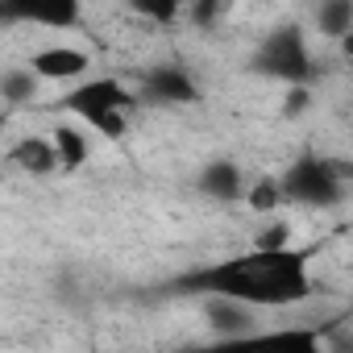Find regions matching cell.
Here are the masks:
<instances>
[{
	"label": "cell",
	"mask_w": 353,
	"mask_h": 353,
	"mask_svg": "<svg viewBox=\"0 0 353 353\" xmlns=\"http://www.w3.org/2000/svg\"><path fill=\"white\" fill-rule=\"evenodd\" d=\"M174 295L192 299H229L250 312L258 307H295L316 291L312 279V254L307 250H241L204 266H192L166 283Z\"/></svg>",
	"instance_id": "obj_1"
},
{
	"label": "cell",
	"mask_w": 353,
	"mask_h": 353,
	"mask_svg": "<svg viewBox=\"0 0 353 353\" xmlns=\"http://www.w3.org/2000/svg\"><path fill=\"white\" fill-rule=\"evenodd\" d=\"M200 303H204V320H208V328H212L216 341H221V336H241V332L262 328V324H258V312H250V307H241V303H229V299H200Z\"/></svg>",
	"instance_id": "obj_11"
},
{
	"label": "cell",
	"mask_w": 353,
	"mask_h": 353,
	"mask_svg": "<svg viewBox=\"0 0 353 353\" xmlns=\"http://www.w3.org/2000/svg\"><path fill=\"white\" fill-rule=\"evenodd\" d=\"M312 26H316L320 38L341 42V38L353 34V5H349V0H320L316 13H312Z\"/></svg>",
	"instance_id": "obj_14"
},
{
	"label": "cell",
	"mask_w": 353,
	"mask_h": 353,
	"mask_svg": "<svg viewBox=\"0 0 353 353\" xmlns=\"http://www.w3.org/2000/svg\"><path fill=\"white\" fill-rule=\"evenodd\" d=\"M307 96H312L307 88H287V104H283V112H287V117H299V112L312 104Z\"/></svg>",
	"instance_id": "obj_19"
},
{
	"label": "cell",
	"mask_w": 353,
	"mask_h": 353,
	"mask_svg": "<svg viewBox=\"0 0 353 353\" xmlns=\"http://www.w3.org/2000/svg\"><path fill=\"white\" fill-rule=\"evenodd\" d=\"M46 137H50V145H54L59 170H79V166L92 158V137H88V129L75 125V121H59Z\"/></svg>",
	"instance_id": "obj_12"
},
{
	"label": "cell",
	"mask_w": 353,
	"mask_h": 353,
	"mask_svg": "<svg viewBox=\"0 0 353 353\" xmlns=\"http://www.w3.org/2000/svg\"><path fill=\"white\" fill-rule=\"evenodd\" d=\"M254 212H274L283 200H279V183H274V174H262V179L245 183V196H241Z\"/></svg>",
	"instance_id": "obj_15"
},
{
	"label": "cell",
	"mask_w": 353,
	"mask_h": 353,
	"mask_svg": "<svg viewBox=\"0 0 353 353\" xmlns=\"http://www.w3.org/2000/svg\"><path fill=\"white\" fill-rule=\"evenodd\" d=\"M221 17H225L221 0H196V5H183V21L196 26V30H212Z\"/></svg>",
	"instance_id": "obj_16"
},
{
	"label": "cell",
	"mask_w": 353,
	"mask_h": 353,
	"mask_svg": "<svg viewBox=\"0 0 353 353\" xmlns=\"http://www.w3.org/2000/svg\"><path fill=\"white\" fill-rule=\"evenodd\" d=\"M38 92H42V83L26 63H13L0 71V108H26L38 100Z\"/></svg>",
	"instance_id": "obj_13"
},
{
	"label": "cell",
	"mask_w": 353,
	"mask_h": 353,
	"mask_svg": "<svg viewBox=\"0 0 353 353\" xmlns=\"http://www.w3.org/2000/svg\"><path fill=\"white\" fill-rule=\"evenodd\" d=\"M250 71L279 79L287 88H307L316 79V54H312L307 30L299 21H279L274 30H266L258 50L250 54Z\"/></svg>",
	"instance_id": "obj_4"
},
{
	"label": "cell",
	"mask_w": 353,
	"mask_h": 353,
	"mask_svg": "<svg viewBox=\"0 0 353 353\" xmlns=\"http://www.w3.org/2000/svg\"><path fill=\"white\" fill-rule=\"evenodd\" d=\"M245 170L237 158H208L200 170H196V192L212 204H241L245 196Z\"/></svg>",
	"instance_id": "obj_9"
},
{
	"label": "cell",
	"mask_w": 353,
	"mask_h": 353,
	"mask_svg": "<svg viewBox=\"0 0 353 353\" xmlns=\"http://www.w3.org/2000/svg\"><path fill=\"white\" fill-rule=\"evenodd\" d=\"M133 108H137V92L117 75H88L75 88H67V96H63V112L75 125H83L108 141L129 133Z\"/></svg>",
	"instance_id": "obj_2"
},
{
	"label": "cell",
	"mask_w": 353,
	"mask_h": 353,
	"mask_svg": "<svg viewBox=\"0 0 353 353\" xmlns=\"http://www.w3.org/2000/svg\"><path fill=\"white\" fill-rule=\"evenodd\" d=\"M9 145V108H0V154Z\"/></svg>",
	"instance_id": "obj_20"
},
{
	"label": "cell",
	"mask_w": 353,
	"mask_h": 353,
	"mask_svg": "<svg viewBox=\"0 0 353 353\" xmlns=\"http://www.w3.org/2000/svg\"><path fill=\"white\" fill-rule=\"evenodd\" d=\"M0 21L9 26H42V30H75L83 21V9L75 5V0H30V5H21V0H5L0 5Z\"/></svg>",
	"instance_id": "obj_8"
},
{
	"label": "cell",
	"mask_w": 353,
	"mask_h": 353,
	"mask_svg": "<svg viewBox=\"0 0 353 353\" xmlns=\"http://www.w3.org/2000/svg\"><path fill=\"white\" fill-rule=\"evenodd\" d=\"M5 162L13 170L30 174V179H46V174L59 170V158H54V145H50L46 133H26L13 145H5Z\"/></svg>",
	"instance_id": "obj_10"
},
{
	"label": "cell",
	"mask_w": 353,
	"mask_h": 353,
	"mask_svg": "<svg viewBox=\"0 0 353 353\" xmlns=\"http://www.w3.org/2000/svg\"><path fill=\"white\" fill-rule=\"evenodd\" d=\"M183 353H328V345L307 324H283V328H254L221 341L212 336L208 345H192Z\"/></svg>",
	"instance_id": "obj_5"
},
{
	"label": "cell",
	"mask_w": 353,
	"mask_h": 353,
	"mask_svg": "<svg viewBox=\"0 0 353 353\" xmlns=\"http://www.w3.org/2000/svg\"><path fill=\"white\" fill-rule=\"evenodd\" d=\"M137 100H150V104H162V108H183V104H200L204 88L183 63H158L141 75Z\"/></svg>",
	"instance_id": "obj_6"
},
{
	"label": "cell",
	"mask_w": 353,
	"mask_h": 353,
	"mask_svg": "<svg viewBox=\"0 0 353 353\" xmlns=\"http://www.w3.org/2000/svg\"><path fill=\"white\" fill-rule=\"evenodd\" d=\"M291 245V225L287 221H270L258 237H254V250H287Z\"/></svg>",
	"instance_id": "obj_17"
},
{
	"label": "cell",
	"mask_w": 353,
	"mask_h": 353,
	"mask_svg": "<svg viewBox=\"0 0 353 353\" xmlns=\"http://www.w3.org/2000/svg\"><path fill=\"white\" fill-rule=\"evenodd\" d=\"M133 13H141L150 21H179L183 17V5H133Z\"/></svg>",
	"instance_id": "obj_18"
},
{
	"label": "cell",
	"mask_w": 353,
	"mask_h": 353,
	"mask_svg": "<svg viewBox=\"0 0 353 353\" xmlns=\"http://www.w3.org/2000/svg\"><path fill=\"white\" fill-rule=\"evenodd\" d=\"M26 67L38 75V83H79V79H88L92 54L71 42H50V46H38L26 59Z\"/></svg>",
	"instance_id": "obj_7"
},
{
	"label": "cell",
	"mask_w": 353,
	"mask_h": 353,
	"mask_svg": "<svg viewBox=\"0 0 353 353\" xmlns=\"http://www.w3.org/2000/svg\"><path fill=\"white\" fill-rule=\"evenodd\" d=\"M279 200L283 204H299V208H341L349 196V170L336 158H324L316 150L295 154L279 174Z\"/></svg>",
	"instance_id": "obj_3"
}]
</instances>
